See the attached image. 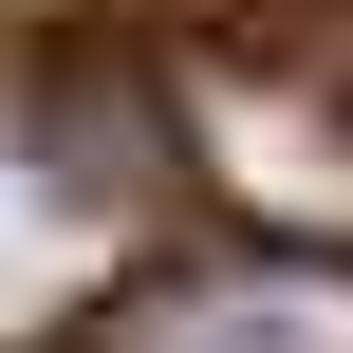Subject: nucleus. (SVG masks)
I'll return each mask as SVG.
<instances>
[{
    "label": "nucleus",
    "mask_w": 353,
    "mask_h": 353,
    "mask_svg": "<svg viewBox=\"0 0 353 353\" xmlns=\"http://www.w3.org/2000/svg\"><path fill=\"white\" fill-rule=\"evenodd\" d=\"M74 353H353V261L335 242H168L74 316Z\"/></svg>",
    "instance_id": "f03ea898"
},
{
    "label": "nucleus",
    "mask_w": 353,
    "mask_h": 353,
    "mask_svg": "<svg viewBox=\"0 0 353 353\" xmlns=\"http://www.w3.org/2000/svg\"><path fill=\"white\" fill-rule=\"evenodd\" d=\"M149 261V130L112 93H0V353L74 335Z\"/></svg>",
    "instance_id": "f257e3e1"
}]
</instances>
